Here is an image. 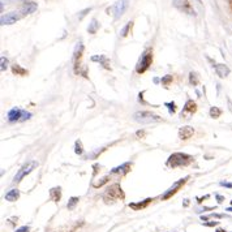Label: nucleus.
Wrapping results in <instances>:
<instances>
[{"label":"nucleus","mask_w":232,"mask_h":232,"mask_svg":"<svg viewBox=\"0 0 232 232\" xmlns=\"http://www.w3.org/2000/svg\"><path fill=\"white\" fill-rule=\"evenodd\" d=\"M193 161V157L185 153H173L167 161V166L172 168L176 167H183V166H188Z\"/></svg>","instance_id":"f257e3e1"},{"label":"nucleus","mask_w":232,"mask_h":232,"mask_svg":"<svg viewBox=\"0 0 232 232\" xmlns=\"http://www.w3.org/2000/svg\"><path fill=\"white\" fill-rule=\"evenodd\" d=\"M151 63H153V51H151V50H146V51L141 55L138 63H137V65H136V72L138 75L146 72L149 69V67L151 65Z\"/></svg>","instance_id":"f03ea898"},{"label":"nucleus","mask_w":232,"mask_h":232,"mask_svg":"<svg viewBox=\"0 0 232 232\" xmlns=\"http://www.w3.org/2000/svg\"><path fill=\"white\" fill-rule=\"evenodd\" d=\"M133 119L137 123H141V124H150V123H158L161 121L162 118H159L158 115L151 114L149 111H138L133 115Z\"/></svg>","instance_id":"7ed1b4c3"},{"label":"nucleus","mask_w":232,"mask_h":232,"mask_svg":"<svg viewBox=\"0 0 232 232\" xmlns=\"http://www.w3.org/2000/svg\"><path fill=\"white\" fill-rule=\"evenodd\" d=\"M31 118V114L21 110L18 107H14L8 112V121L9 123H16V121H26Z\"/></svg>","instance_id":"20e7f679"},{"label":"nucleus","mask_w":232,"mask_h":232,"mask_svg":"<svg viewBox=\"0 0 232 232\" xmlns=\"http://www.w3.org/2000/svg\"><path fill=\"white\" fill-rule=\"evenodd\" d=\"M37 166H38V163L35 162V161L29 162V163H25L22 167L20 168V171L17 172V175L14 176V180H13V181H14V183H18V181H21L26 175H29V173H30L35 167H37Z\"/></svg>","instance_id":"39448f33"},{"label":"nucleus","mask_w":232,"mask_h":232,"mask_svg":"<svg viewBox=\"0 0 232 232\" xmlns=\"http://www.w3.org/2000/svg\"><path fill=\"white\" fill-rule=\"evenodd\" d=\"M173 7L177 8L180 12L186 13V14H191V16H194V9L192 4L188 2V0H173Z\"/></svg>","instance_id":"423d86ee"},{"label":"nucleus","mask_w":232,"mask_h":232,"mask_svg":"<svg viewBox=\"0 0 232 232\" xmlns=\"http://www.w3.org/2000/svg\"><path fill=\"white\" fill-rule=\"evenodd\" d=\"M128 8V0H119L118 3H115L114 7H112V11H114V17L115 20H119L123 14H124V12L127 11Z\"/></svg>","instance_id":"0eeeda50"},{"label":"nucleus","mask_w":232,"mask_h":232,"mask_svg":"<svg viewBox=\"0 0 232 232\" xmlns=\"http://www.w3.org/2000/svg\"><path fill=\"white\" fill-rule=\"evenodd\" d=\"M107 197H110L111 200H119V198L124 197V193H123L120 185L119 184H114L112 186L108 188L106 194H104V198H107Z\"/></svg>","instance_id":"6e6552de"},{"label":"nucleus","mask_w":232,"mask_h":232,"mask_svg":"<svg viewBox=\"0 0 232 232\" xmlns=\"http://www.w3.org/2000/svg\"><path fill=\"white\" fill-rule=\"evenodd\" d=\"M188 179H189V176H186V177H184V179H180L179 181H176V183L175 184H173L171 188H170V189L167 191V192H166L163 196H162V200H167V198H170L171 197V196H173V194H175L179 189H180V188L181 186H183L185 183H186V180Z\"/></svg>","instance_id":"1a4fd4ad"},{"label":"nucleus","mask_w":232,"mask_h":232,"mask_svg":"<svg viewBox=\"0 0 232 232\" xmlns=\"http://www.w3.org/2000/svg\"><path fill=\"white\" fill-rule=\"evenodd\" d=\"M21 18V16L17 12H11V13H7L2 16V25H12L14 24L16 21H18Z\"/></svg>","instance_id":"9d476101"},{"label":"nucleus","mask_w":232,"mask_h":232,"mask_svg":"<svg viewBox=\"0 0 232 232\" xmlns=\"http://www.w3.org/2000/svg\"><path fill=\"white\" fill-rule=\"evenodd\" d=\"M194 134V129L189 125H185V127H181L180 130H179V138L183 140V141H186L189 140L191 137Z\"/></svg>","instance_id":"9b49d317"},{"label":"nucleus","mask_w":232,"mask_h":232,"mask_svg":"<svg viewBox=\"0 0 232 232\" xmlns=\"http://www.w3.org/2000/svg\"><path fill=\"white\" fill-rule=\"evenodd\" d=\"M215 72H216V75H218L220 78H224V77H227L230 75V68L227 67V65H224V64H216L215 65Z\"/></svg>","instance_id":"f8f14e48"},{"label":"nucleus","mask_w":232,"mask_h":232,"mask_svg":"<svg viewBox=\"0 0 232 232\" xmlns=\"http://www.w3.org/2000/svg\"><path fill=\"white\" fill-rule=\"evenodd\" d=\"M37 8H38L37 3L29 2V3L24 4V7H22V13H24V14H31V13H34L35 11H37Z\"/></svg>","instance_id":"ddd939ff"},{"label":"nucleus","mask_w":232,"mask_h":232,"mask_svg":"<svg viewBox=\"0 0 232 232\" xmlns=\"http://www.w3.org/2000/svg\"><path fill=\"white\" fill-rule=\"evenodd\" d=\"M196 110H197V104H196L193 100H188V102L185 103L184 108H183V112H189V114H194ZM181 112V114H183Z\"/></svg>","instance_id":"4468645a"},{"label":"nucleus","mask_w":232,"mask_h":232,"mask_svg":"<svg viewBox=\"0 0 232 232\" xmlns=\"http://www.w3.org/2000/svg\"><path fill=\"white\" fill-rule=\"evenodd\" d=\"M18 197H20V192H18V189H11L8 193L5 194V200H7V201H11V202L16 201Z\"/></svg>","instance_id":"2eb2a0df"},{"label":"nucleus","mask_w":232,"mask_h":232,"mask_svg":"<svg viewBox=\"0 0 232 232\" xmlns=\"http://www.w3.org/2000/svg\"><path fill=\"white\" fill-rule=\"evenodd\" d=\"M129 170H130V163H124V164L119 166V167H115L111 172L112 173H127Z\"/></svg>","instance_id":"dca6fc26"},{"label":"nucleus","mask_w":232,"mask_h":232,"mask_svg":"<svg viewBox=\"0 0 232 232\" xmlns=\"http://www.w3.org/2000/svg\"><path fill=\"white\" fill-rule=\"evenodd\" d=\"M91 60H93V61H100L104 68H107V69L110 68V61H108V60H107V57H106V56H103V55H99V56H93V57H91Z\"/></svg>","instance_id":"f3484780"},{"label":"nucleus","mask_w":232,"mask_h":232,"mask_svg":"<svg viewBox=\"0 0 232 232\" xmlns=\"http://www.w3.org/2000/svg\"><path fill=\"white\" fill-rule=\"evenodd\" d=\"M98 29H99V22H98L95 18H93L91 22L89 24V27H88L89 34H95V33L98 31Z\"/></svg>","instance_id":"a211bd4d"},{"label":"nucleus","mask_w":232,"mask_h":232,"mask_svg":"<svg viewBox=\"0 0 232 232\" xmlns=\"http://www.w3.org/2000/svg\"><path fill=\"white\" fill-rule=\"evenodd\" d=\"M82 51H84V46H82V43L80 42V43H77V46H76V50H75V54H73V60L77 63V60L81 57V54H82Z\"/></svg>","instance_id":"6ab92c4d"},{"label":"nucleus","mask_w":232,"mask_h":232,"mask_svg":"<svg viewBox=\"0 0 232 232\" xmlns=\"http://www.w3.org/2000/svg\"><path fill=\"white\" fill-rule=\"evenodd\" d=\"M50 193H51V197H52V200L54 201H59L60 200V196H61V192H60V188L59 186H57V188H52V189H51V192H50Z\"/></svg>","instance_id":"aec40b11"},{"label":"nucleus","mask_w":232,"mask_h":232,"mask_svg":"<svg viewBox=\"0 0 232 232\" xmlns=\"http://www.w3.org/2000/svg\"><path fill=\"white\" fill-rule=\"evenodd\" d=\"M151 201H153L151 198H147V200H145V202H140V204H130L129 206L132 207V209H134V210H138V209H143V207L146 206L149 202H151Z\"/></svg>","instance_id":"412c9836"},{"label":"nucleus","mask_w":232,"mask_h":232,"mask_svg":"<svg viewBox=\"0 0 232 232\" xmlns=\"http://www.w3.org/2000/svg\"><path fill=\"white\" fill-rule=\"evenodd\" d=\"M12 70H13V73H16V75H20V76H24V75H26L27 72L25 70V69H22L20 67L18 64H14L13 67H12Z\"/></svg>","instance_id":"4be33fe9"},{"label":"nucleus","mask_w":232,"mask_h":232,"mask_svg":"<svg viewBox=\"0 0 232 232\" xmlns=\"http://www.w3.org/2000/svg\"><path fill=\"white\" fill-rule=\"evenodd\" d=\"M210 116H211V118H214V119H218L219 118V116L222 115V111L219 110V108L218 107H211V108H210Z\"/></svg>","instance_id":"5701e85b"},{"label":"nucleus","mask_w":232,"mask_h":232,"mask_svg":"<svg viewBox=\"0 0 232 232\" xmlns=\"http://www.w3.org/2000/svg\"><path fill=\"white\" fill-rule=\"evenodd\" d=\"M75 153H76V154H78V155H81V154L84 153L82 143H81V141H80V140H77V141H76V143H75Z\"/></svg>","instance_id":"b1692460"},{"label":"nucleus","mask_w":232,"mask_h":232,"mask_svg":"<svg viewBox=\"0 0 232 232\" xmlns=\"http://www.w3.org/2000/svg\"><path fill=\"white\" fill-rule=\"evenodd\" d=\"M78 197H72L70 200H69V202H68V205H67V207H68V210H72V209H75V206L78 204Z\"/></svg>","instance_id":"393cba45"},{"label":"nucleus","mask_w":232,"mask_h":232,"mask_svg":"<svg viewBox=\"0 0 232 232\" xmlns=\"http://www.w3.org/2000/svg\"><path fill=\"white\" fill-rule=\"evenodd\" d=\"M132 24H133V22L130 21V22H128L124 27L121 29V31H120V35H121V37H127V35H128V31H129V29L132 27Z\"/></svg>","instance_id":"a878e982"},{"label":"nucleus","mask_w":232,"mask_h":232,"mask_svg":"<svg viewBox=\"0 0 232 232\" xmlns=\"http://www.w3.org/2000/svg\"><path fill=\"white\" fill-rule=\"evenodd\" d=\"M189 81H191V84H192L193 86H196V85H197V84H198V78H197V75H196V73H193V72H192V73L189 75Z\"/></svg>","instance_id":"bb28decb"},{"label":"nucleus","mask_w":232,"mask_h":232,"mask_svg":"<svg viewBox=\"0 0 232 232\" xmlns=\"http://www.w3.org/2000/svg\"><path fill=\"white\" fill-rule=\"evenodd\" d=\"M171 82H172V76H170V75H167L166 77L162 78V85H164V86H168Z\"/></svg>","instance_id":"cd10ccee"},{"label":"nucleus","mask_w":232,"mask_h":232,"mask_svg":"<svg viewBox=\"0 0 232 232\" xmlns=\"http://www.w3.org/2000/svg\"><path fill=\"white\" fill-rule=\"evenodd\" d=\"M0 60H2V67H0V70L4 72L7 69V67H8V65H7V64H8V60H7L4 56H2V59H0Z\"/></svg>","instance_id":"c85d7f7f"},{"label":"nucleus","mask_w":232,"mask_h":232,"mask_svg":"<svg viewBox=\"0 0 232 232\" xmlns=\"http://www.w3.org/2000/svg\"><path fill=\"white\" fill-rule=\"evenodd\" d=\"M107 181H108V176H106V177H103V179H100V181H99V183H94L93 185L95 186V188H99V186H102L103 184H106Z\"/></svg>","instance_id":"c756f323"},{"label":"nucleus","mask_w":232,"mask_h":232,"mask_svg":"<svg viewBox=\"0 0 232 232\" xmlns=\"http://www.w3.org/2000/svg\"><path fill=\"white\" fill-rule=\"evenodd\" d=\"M166 106H168V108H170V112H171V114H173V112L176 111L175 103H166Z\"/></svg>","instance_id":"7c9ffc66"},{"label":"nucleus","mask_w":232,"mask_h":232,"mask_svg":"<svg viewBox=\"0 0 232 232\" xmlns=\"http://www.w3.org/2000/svg\"><path fill=\"white\" fill-rule=\"evenodd\" d=\"M30 231V228H29L27 226H24V227H20L18 230H16V232H29Z\"/></svg>","instance_id":"2f4dec72"},{"label":"nucleus","mask_w":232,"mask_h":232,"mask_svg":"<svg viewBox=\"0 0 232 232\" xmlns=\"http://www.w3.org/2000/svg\"><path fill=\"white\" fill-rule=\"evenodd\" d=\"M90 11H91V8H86L85 11H82V12H81V14H80V17H78V18H80V20H82V17H84V16H85V14L88 13V12H90Z\"/></svg>","instance_id":"473e14b6"},{"label":"nucleus","mask_w":232,"mask_h":232,"mask_svg":"<svg viewBox=\"0 0 232 232\" xmlns=\"http://www.w3.org/2000/svg\"><path fill=\"white\" fill-rule=\"evenodd\" d=\"M220 185L226 188H232V183H227V181H220Z\"/></svg>","instance_id":"72a5a7b5"},{"label":"nucleus","mask_w":232,"mask_h":232,"mask_svg":"<svg viewBox=\"0 0 232 232\" xmlns=\"http://www.w3.org/2000/svg\"><path fill=\"white\" fill-rule=\"evenodd\" d=\"M218 222H209V223H205V226H209V227H213V226H216Z\"/></svg>","instance_id":"f704fd0d"},{"label":"nucleus","mask_w":232,"mask_h":232,"mask_svg":"<svg viewBox=\"0 0 232 232\" xmlns=\"http://www.w3.org/2000/svg\"><path fill=\"white\" fill-rule=\"evenodd\" d=\"M216 200H218L219 204H222V202L224 201V197H222V196H219V194H216Z\"/></svg>","instance_id":"c9c22d12"},{"label":"nucleus","mask_w":232,"mask_h":232,"mask_svg":"<svg viewBox=\"0 0 232 232\" xmlns=\"http://www.w3.org/2000/svg\"><path fill=\"white\" fill-rule=\"evenodd\" d=\"M143 134H145L143 132H137V136H143Z\"/></svg>","instance_id":"e433bc0d"},{"label":"nucleus","mask_w":232,"mask_h":232,"mask_svg":"<svg viewBox=\"0 0 232 232\" xmlns=\"http://www.w3.org/2000/svg\"><path fill=\"white\" fill-rule=\"evenodd\" d=\"M227 211H232V207H228V209H227Z\"/></svg>","instance_id":"4c0bfd02"},{"label":"nucleus","mask_w":232,"mask_h":232,"mask_svg":"<svg viewBox=\"0 0 232 232\" xmlns=\"http://www.w3.org/2000/svg\"><path fill=\"white\" fill-rule=\"evenodd\" d=\"M228 104L231 106V110H232V103H231V102H228Z\"/></svg>","instance_id":"58836bf2"},{"label":"nucleus","mask_w":232,"mask_h":232,"mask_svg":"<svg viewBox=\"0 0 232 232\" xmlns=\"http://www.w3.org/2000/svg\"><path fill=\"white\" fill-rule=\"evenodd\" d=\"M231 204H232V201H231Z\"/></svg>","instance_id":"ea45409f"}]
</instances>
